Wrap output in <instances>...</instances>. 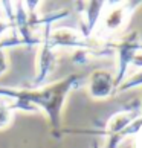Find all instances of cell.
Here are the masks:
<instances>
[{"label": "cell", "instance_id": "6da1fadb", "mask_svg": "<svg viewBox=\"0 0 142 148\" xmlns=\"http://www.w3.org/2000/svg\"><path fill=\"white\" fill-rule=\"evenodd\" d=\"M78 75H69L66 78L51 83L47 86H40L34 89H14V87H0V98H11L12 110L26 112H45L52 130L58 131L61 127V112L69 93L80 83Z\"/></svg>", "mask_w": 142, "mask_h": 148}, {"label": "cell", "instance_id": "7a4b0ae2", "mask_svg": "<svg viewBox=\"0 0 142 148\" xmlns=\"http://www.w3.org/2000/svg\"><path fill=\"white\" fill-rule=\"evenodd\" d=\"M113 47L118 55V70H116V76H115V86L118 89L125 79V73H127L128 66L133 63L134 57L138 55V51L142 49L139 32H134V31L130 32L122 40H119L116 45H113Z\"/></svg>", "mask_w": 142, "mask_h": 148}, {"label": "cell", "instance_id": "3957f363", "mask_svg": "<svg viewBox=\"0 0 142 148\" xmlns=\"http://www.w3.org/2000/svg\"><path fill=\"white\" fill-rule=\"evenodd\" d=\"M45 35L47 38L49 45L54 49L58 46H67V47H75L78 49H89L90 45L87 40L80 34V31L70 29V28H58L52 31V25H45Z\"/></svg>", "mask_w": 142, "mask_h": 148}, {"label": "cell", "instance_id": "277c9868", "mask_svg": "<svg viewBox=\"0 0 142 148\" xmlns=\"http://www.w3.org/2000/svg\"><path fill=\"white\" fill-rule=\"evenodd\" d=\"M57 66V53L55 49L49 45L47 38L43 32V37L40 38V49L37 55V67L34 76V87H40L49 75L54 72Z\"/></svg>", "mask_w": 142, "mask_h": 148}, {"label": "cell", "instance_id": "5b68a950", "mask_svg": "<svg viewBox=\"0 0 142 148\" xmlns=\"http://www.w3.org/2000/svg\"><path fill=\"white\" fill-rule=\"evenodd\" d=\"M80 5V34L83 35L86 40L90 37L93 32L98 20L101 17V12L104 9V2H81L76 3Z\"/></svg>", "mask_w": 142, "mask_h": 148}, {"label": "cell", "instance_id": "8992f818", "mask_svg": "<svg viewBox=\"0 0 142 148\" xmlns=\"http://www.w3.org/2000/svg\"><path fill=\"white\" fill-rule=\"evenodd\" d=\"M115 86V76L106 69H96L92 72L89 78V93L95 99H106L113 95Z\"/></svg>", "mask_w": 142, "mask_h": 148}, {"label": "cell", "instance_id": "52a82bcc", "mask_svg": "<svg viewBox=\"0 0 142 148\" xmlns=\"http://www.w3.org/2000/svg\"><path fill=\"white\" fill-rule=\"evenodd\" d=\"M138 114H139V112L138 110H133V108L113 114V116L110 118V121L107 122V125H106L104 133L107 136H116V134H121L122 136L124 131L127 130L130 125L134 122V121L139 119Z\"/></svg>", "mask_w": 142, "mask_h": 148}, {"label": "cell", "instance_id": "ba28073f", "mask_svg": "<svg viewBox=\"0 0 142 148\" xmlns=\"http://www.w3.org/2000/svg\"><path fill=\"white\" fill-rule=\"evenodd\" d=\"M128 8L125 5H119V6H113L107 11L102 17V26L107 32L118 31L124 25L125 18L128 17Z\"/></svg>", "mask_w": 142, "mask_h": 148}, {"label": "cell", "instance_id": "9c48e42d", "mask_svg": "<svg viewBox=\"0 0 142 148\" xmlns=\"http://www.w3.org/2000/svg\"><path fill=\"white\" fill-rule=\"evenodd\" d=\"M12 119H14V114H12L11 104L0 101V130L8 128L12 124Z\"/></svg>", "mask_w": 142, "mask_h": 148}, {"label": "cell", "instance_id": "30bf717a", "mask_svg": "<svg viewBox=\"0 0 142 148\" xmlns=\"http://www.w3.org/2000/svg\"><path fill=\"white\" fill-rule=\"evenodd\" d=\"M142 86V69L139 72H136L133 76H130V78L124 79L122 84L118 87L119 92H125V90H130V89H134V87H139Z\"/></svg>", "mask_w": 142, "mask_h": 148}, {"label": "cell", "instance_id": "8fae6325", "mask_svg": "<svg viewBox=\"0 0 142 148\" xmlns=\"http://www.w3.org/2000/svg\"><path fill=\"white\" fill-rule=\"evenodd\" d=\"M8 69H9V58L6 55V52H5V49L2 47V45H0V76Z\"/></svg>", "mask_w": 142, "mask_h": 148}, {"label": "cell", "instance_id": "7c38bea8", "mask_svg": "<svg viewBox=\"0 0 142 148\" xmlns=\"http://www.w3.org/2000/svg\"><path fill=\"white\" fill-rule=\"evenodd\" d=\"M122 136L121 134H116V136H108V140H107V147L106 148H118L119 147V144L122 142ZM93 148H99L98 147V144H95L93 145Z\"/></svg>", "mask_w": 142, "mask_h": 148}, {"label": "cell", "instance_id": "4fadbf2b", "mask_svg": "<svg viewBox=\"0 0 142 148\" xmlns=\"http://www.w3.org/2000/svg\"><path fill=\"white\" fill-rule=\"evenodd\" d=\"M12 31V23H9V21L0 18V38H2L6 32H11Z\"/></svg>", "mask_w": 142, "mask_h": 148}, {"label": "cell", "instance_id": "5bb4252c", "mask_svg": "<svg viewBox=\"0 0 142 148\" xmlns=\"http://www.w3.org/2000/svg\"><path fill=\"white\" fill-rule=\"evenodd\" d=\"M132 64L134 66V67H139V69H142V55H136Z\"/></svg>", "mask_w": 142, "mask_h": 148}, {"label": "cell", "instance_id": "9a60e30c", "mask_svg": "<svg viewBox=\"0 0 142 148\" xmlns=\"http://www.w3.org/2000/svg\"><path fill=\"white\" fill-rule=\"evenodd\" d=\"M141 119H142V118H141Z\"/></svg>", "mask_w": 142, "mask_h": 148}]
</instances>
